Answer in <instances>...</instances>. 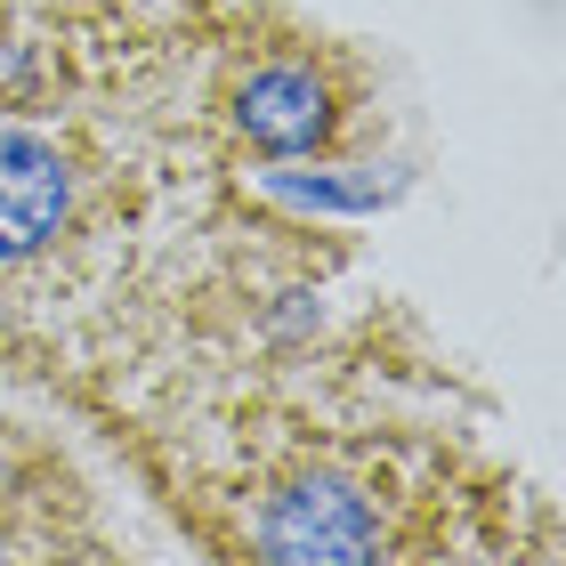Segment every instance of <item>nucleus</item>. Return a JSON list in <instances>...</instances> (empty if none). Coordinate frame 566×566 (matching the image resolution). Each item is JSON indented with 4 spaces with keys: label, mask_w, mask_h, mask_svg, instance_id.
<instances>
[{
    "label": "nucleus",
    "mask_w": 566,
    "mask_h": 566,
    "mask_svg": "<svg viewBox=\"0 0 566 566\" xmlns=\"http://www.w3.org/2000/svg\"><path fill=\"white\" fill-rule=\"evenodd\" d=\"M348 260L340 227L227 170L178 106H0V380L97 437L300 332Z\"/></svg>",
    "instance_id": "f257e3e1"
},
{
    "label": "nucleus",
    "mask_w": 566,
    "mask_h": 566,
    "mask_svg": "<svg viewBox=\"0 0 566 566\" xmlns=\"http://www.w3.org/2000/svg\"><path fill=\"white\" fill-rule=\"evenodd\" d=\"M397 300L307 316L106 446L202 566H558V502L446 405Z\"/></svg>",
    "instance_id": "f03ea898"
},
{
    "label": "nucleus",
    "mask_w": 566,
    "mask_h": 566,
    "mask_svg": "<svg viewBox=\"0 0 566 566\" xmlns=\"http://www.w3.org/2000/svg\"><path fill=\"white\" fill-rule=\"evenodd\" d=\"M227 170H365L389 138V90L356 33H332L292 0H235L170 97Z\"/></svg>",
    "instance_id": "7ed1b4c3"
},
{
    "label": "nucleus",
    "mask_w": 566,
    "mask_h": 566,
    "mask_svg": "<svg viewBox=\"0 0 566 566\" xmlns=\"http://www.w3.org/2000/svg\"><path fill=\"white\" fill-rule=\"evenodd\" d=\"M0 566H146V558H130L106 534L90 478L65 461L57 478H41L24 502L0 510Z\"/></svg>",
    "instance_id": "39448f33"
},
{
    "label": "nucleus",
    "mask_w": 566,
    "mask_h": 566,
    "mask_svg": "<svg viewBox=\"0 0 566 566\" xmlns=\"http://www.w3.org/2000/svg\"><path fill=\"white\" fill-rule=\"evenodd\" d=\"M235 0H0L9 114H146L170 106Z\"/></svg>",
    "instance_id": "20e7f679"
}]
</instances>
